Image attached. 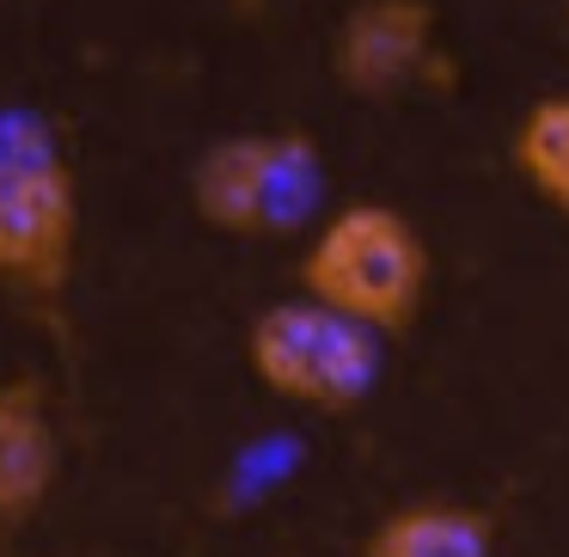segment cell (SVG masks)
<instances>
[{
	"label": "cell",
	"instance_id": "obj_1",
	"mask_svg": "<svg viewBox=\"0 0 569 557\" xmlns=\"http://www.w3.org/2000/svg\"><path fill=\"white\" fill-rule=\"evenodd\" d=\"M300 295L373 337H398L429 300V239L392 202H343L300 251Z\"/></svg>",
	"mask_w": 569,
	"mask_h": 557
},
{
	"label": "cell",
	"instance_id": "obj_2",
	"mask_svg": "<svg viewBox=\"0 0 569 557\" xmlns=\"http://www.w3.org/2000/svg\"><path fill=\"white\" fill-rule=\"evenodd\" d=\"M80 251V185L38 117H0V282L62 295Z\"/></svg>",
	"mask_w": 569,
	"mask_h": 557
},
{
	"label": "cell",
	"instance_id": "obj_3",
	"mask_svg": "<svg viewBox=\"0 0 569 557\" xmlns=\"http://www.w3.org/2000/svg\"><path fill=\"white\" fill-rule=\"evenodd\" d=\"M325 197V153L300 129L227 136L190 166V202L227 239H263L312 221Z\"/></svg>",
	"mask_w": 569,
	"mask_h": 557
},
{
	"label": "cell",
	"instance_id": "obj_4",
	"mask_svg": "<svg viewBox=\"0 0 569 557\" xmlns=\"http://www.w3.org/2000/svg\"><path fill=\"white\" fill-rule=\"evenodd\" d=\"M246 361L263 392L307 410H356L380 386V337L307 295L276 300L251 319Z\"/></svg>",
	"mask_w": 569,
	"mask_h": 557
},
{
	"label": "cell",
	"instance_id": "obj_5",
	"mask_svg": "<svg viewBox=\"0 0 569 557\" xmlns=\"http://www.w3.org/2000/svg\"><path fill=\"white\" fill-rule=\"evenodd\" d=\"M429 0H356L331 31V74L349 99H398L435 68Z\"/></svg>",
	"mask_w": 569,
	"mask_h": 557
},
{
	"label": "cell",
	"instance_id": "obj_6",
	"mask_svg": "<svg viewBox=\"0 0 569 557\" xmlns=\"http://www.w3.org/2000/svg\"><path fill=\"white\" fill-rule=\"evenodd\" d=\"M62 441L38 386H0V520H26L56 490Z\"/></svg>",
	"mask_w": 569,
	"mask_h": 557
},
{
	"label": "cell",
	"instance_id": "obj_7",
	"mask_svg": "<svg viewBox=\"0 0 569 557\" xmlns=\"http://www.w3.org/2000/svg\"><path fill=\"white\" fill-rule=\"evenodd\" d=\"M361 557H496V533L466 503H405L368 533Z\"/></svg>",
	"mask_w": 569,
	"mask_h": 557
},
{
	"label": "cell",
	"instance_id": "obj_8",
	"mask_svg": "<svg viewBox=\"0 0 569 557\" xmlns=\"http://www.w3.org/2000/svg\"><path fill=\"white\" fill-rule=\"evenodd\" d=\"M508 160H515L520 185H527L532 197L551 202L557 215H569V92L532 99L527 111H520Z\"/></svg>",
	"mask_w": 569,
	"mask_h": 557
},
{
	"label": "cell",
	"instance_id": "obj_9",
	"mask_svg": "<svg viewBox=\"0 0 569 557\" xmlns=\"http://www.w3.org/2000/svg\"><path fill=\"white\" fill-rule=\"evenodd\" d=\"M563 26H569V0H563Z\"/></svg>",
	"mask_w": 569,
	"mask_h": 557
}]
</instances>
